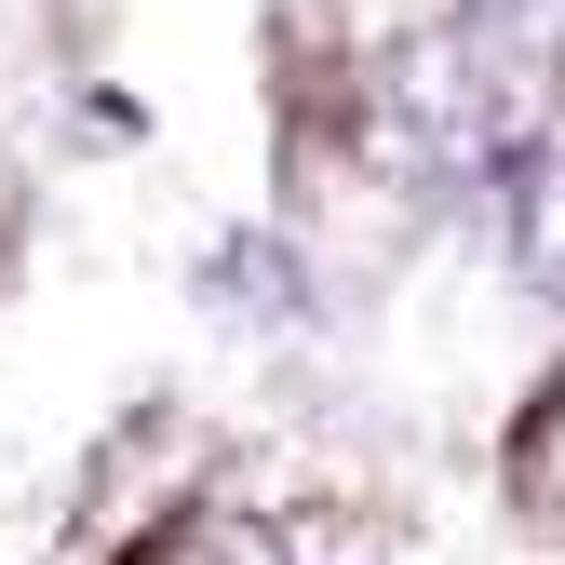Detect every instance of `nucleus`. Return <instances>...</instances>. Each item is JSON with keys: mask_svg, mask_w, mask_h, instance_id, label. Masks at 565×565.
<instances>
[{"mask_svg": "<svg viewBox=\"0 0 565 565\" xmlns=\"http://www.w3.org/2000/svg\"><path fill=\"white\" fill-rule=\"evenodd\" d=\"M471 41L525 82V108H552V82H565V0H471Z\"/></svg>", "mask_w": 565, "mask_h": 565, "instance_id": "f257e3e1", "label": "nucleus"}, {"mask_svg": "<svg viewBox=\"0 0 565 565\" xmlns=\"http://www.w3.org/2000/svg\"><path fill=\"white\" fill-rule=\"evenodd\" d=\"M512 256H525L539 297H565V149H539L525 189H512Z\"/></svg>", "mask_w": 565, "mask_h": 565, "instance_id": "f03ea898", "label": "nucleus"}, {"mask_svg": "<svg viewBox=\"0 0 565 565\" xmlns=\"http://www.w3.org/2000/svg\"><path fill=\"white\" fill-rule=\"evenodd\" d=\"M149 565H297V539L256 525V512H189V525H162Z\"/></svg>", "mask_w": 565, "mask_h": 565, "instance_id": "7ed1b4c3", "label": "nucleus"}, {"mask_svg": "<svg viewBox=\"0 0 565 565\" xmlns=\"http://www.w3.org/2000/svg\"><path fill=\"white\" fill-rule=\"evenodd\" d=\"M512 499H525L539 525H565V391L525 417V445H512Z\"/></svg>", "mask_w": 565, "mask_h": 565, "instance_id": "20e7f679", "label": "nucleus"}, {"mask_svg": "<svg viewBox=\"0 0 565 565\" xmlns=\"http://www.w3.org/2000/svg\"><path fill=\"white\" fill-rule=\"evenodd\" d=\"M0 243H14V162H0Z\"/></svg>", "mask_w": 565, "mask_h": 565, "instance_id": "39448f33", "label": "nucleus"}]
</instances>
